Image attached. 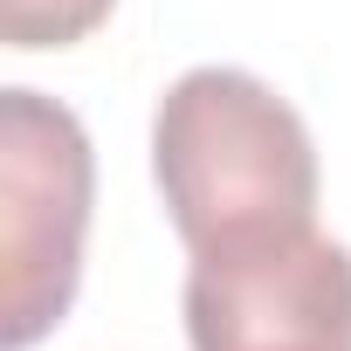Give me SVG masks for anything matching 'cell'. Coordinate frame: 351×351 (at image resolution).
Here are the masks:
<instances>
[{
    "mask_svg": "<svg viewBox=\"0 0 351 351\" xmlns=\"http://www.w3.org/2000/svg\"><path fill=\"white\" fill-rule=\"evenodd\" d=\"M97 152L69 104L0 90V344H42L83 282Z\"/></svg>",
    "mask_w": 351,
    "mask_h": 351,
    "instance_id": "2",
    "label": "cell"
},
{
    "mask_svg": "<svg viewBox=\"0 0 351 351\" xmlns=\"http://www.w3.org/2000/svg\"><path fill=\"white\" fill-rule=\"evenodd\" d=\"M193 351H351V248L317 228L221 241L186 262Z\"/></svg>",
    "mask_w": 351,
    "mask_h": 351,
    "instance_id": "3",
    "label": "cell"
},
{
    "mask_svg": "<svg viewBox=\"0 0 351 351\" xmlns=\"http://www.w3.org/2000/svg\"><path fill=\"white\" fill-rule=\"evenodd\" d=\"M117 0H0V35L8 49L35 56V49H69L83 35H97L110 21Z\"/></svg>",
    "mask_w": 351,
    "mask_h": 351,
    "instance_id": "4",
    "label": "cell"
},
{
    "mask_svg": "<svg viewBox=\"0 0 351 351\" xmlns=\"http://www.w3.org/2000/svg\"><path fill=\"white\" fill-rule=\"evenodd\" d=\"M152 180L186 255L317 228L310 124L248 69H186L152 110Z\"/></svg>",
    "mask_w": 351,
    "mask_h": 351,
    "instance_id": "1",
    "label": "cell"
}]
</instances>
